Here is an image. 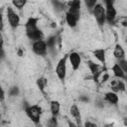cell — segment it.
I'll return each instance as SVG.
<instances>
[{"label": "cell", "instance_id": "1", "mask_svg": "<svg viewBox=\"0 0 127 127\" xmlns=\"http://www.w3.org/2000/svg\"><path fill=\"white\" fill-rule=\"evenodd\" d=\"M38 19L37 18H29L25 27H26V34L31 40H37L40 41L43 39L44 35L41 30L37 28Z\"/></svg>", "mask_w": 127, "mask_h": 127}, {"label": "cell", "instance_id": "2", "mask_svg": "<svg viewBox=\"0 0 127 127\" xmlns=\"http://www.w3.org/2000/svg\"><path fill=\"white\" fill-rule=\"evenodd\" d=\"M25 111L27 113V115L29 116L30 119H32V121L36 124L39 123L40 121V117L42 114V108L38 105H32V106H27L25 108Z\"/></svg>", "mask_w": 127, "mask_h": 127}, {"label": "cell", "instance_id": "3", "mask_svg": "<svg viewBox=\"0 0 127 127\" xmlns=\"http://www.w3.org/2000/svg\"><path fill=\"white\" fill-rule=\"evenodd\" d=\"M66 59L67 56H64V58H62L60 60V62L57 64L56 67V73L58 75V77L64 82V78H65V73H66V66H65V63H66Z\"/></svg>", "mask_w": 127, "mask_h": 127}, {"label": "cell", "instance_id": "4", "mask_svg": "<svg viewBox=\"0 0 127 127\" xmlns=\"http://www.w3.org/2000/svg\"><path fill=\"white\" fill-rule=\"evenodd\" d=\"M93 14L95 16V19L99 25H103L106 20V13L104 8L100 4H96L93 8Z\"/></svg>", "mask_w": 127, "mask_h": 127}, {"label": "cell", "instance_id": "5", "mask_svg": "<svg viewBox=\"0 0 127 127\" xmlns=\"http://www.w3.org/2000/svg\"><path fill=\"white\" fill-rule=\"evenodd\" d=\"M87 65H88V67H89V69L91 71V74H92V77H93L94 81H98V78H99L100 74L103 71V67L100 66L99 64L91 62V61L87 62Z\"/></svg>", "mask_w": 127, "mask_h": 127}, {"label": "cell", "instance_id": "6", "mask_svg": "<svg viewBox=\"0 0 127 127\" xmlns=\"http://www.w3.org/2000/svg\"><path fill=\"white\" fill-rule=\"evenodd\" d=\"M7 19H8V22H9L10 26H11L13 29H15V28L18 27L19 22H20V18H19V16L13 11V9L10 8V7L7 8Z\"/></svg>", "mask_w": 127, "mask_h": 127}, {"label": "cell", "instance_id": "7", "mask_svg": "<svg viewBox=\"0 0 127 127\" xmlns=\"http://www.w3.org/2000/svg\"><path fill=\"white\" fill-rule=\"evenodd\" d=\"M47 43L45 41H36L34 44H33V51L34 53H36L37 55H40V56H45L46 53H47Z\"/></svg>", "mask_w": 127, "mask_h": 127}, {"label": "cell", "instance_id": "8", "mask_svg": "<svg viewBox=\"0 0 127 127\" xmlns=\"http://www.w3.org/2000/svg\"><path fill=\"white\" fill-rule=\"evenodd\" d=\"M68 5H69L68 12L78 19L79 18V9H80V0H71L68 3Z\"/></svg>", "mask_w": 127, "mask_h": 127}, {"label": "cell", "instance_id": "9", "mask_svg": "<svg viewBox=\"0 0 127 127\" xmlns=\"http://www.w3.org/2000/svg\"><path fill=\"white\" fill-rule=\"evenodd\" d=\"M68 59H69V62H70V64H71L72 68L74 70H76L79 67V64H80V62H81L80 56L77 53L73 52V53H70L68 55Z\"/></svg>", "mask_w": 127, "mask_h": 127}, {"label": "cell", "instance_id": "10", "mask_svg": "<svg viewBox=\"0 0 127 127\" xmlns=\"http://www.w3.org/2000/svg\"><path fill=\"white\" fill-rule=\"evenodd\" d=\"M106 20L111 24L114 22L115 16H116V10L113 7V4L111 5H106Z\"/></svg>", "mask_w": 127, "mask_h": 127}, {"label": "cell", "instance_id": "11", "mask_svg": "<svg viewBox=\"0 0 127 127\" xmlns=\"http://www.w3.org/2000/svg\"><path fill=\"white\" fill-rule=\"evenodd\" d=\"M104 98H105L106 101H108L111 104H117V102H118V96L114 92H107V93H105Z\"/></svg>", "mask_w": 127, "mask_h": 127}, {"label": "cell", "instance_id": "12", "mask_svg": "<svg viewBox=\"0 0 127 127\" xmlns=\"http://www.w3.org/2000/svg\"><path fill=\"white\" fill-rule=\"evenodd\" d=\"M111 87L114 91H123L125 89V85L121 80H113L111 82Z\"/></svg>", "mask_w": 127, "mask_h": 127}, {"label": "cell", "instance_id": "13", "mask_svg": "<svg viewBox=\"0 0 127 127\" xmlns=\"http://www.w3.org/2000/svg\"><path fill=\"white\" fill-rule=\"evenodd\" d=\"M113 55H114V57L116 58V59H119V60H122L123 58H124V56H125V53H124V50H123V48L120 46V45H116L115 46V49H114V53H113Z\"/></svg>", "mask_w": 127, "mask_h": 127}, {"label": "cell", "instance_id": "14", "mask_svg": "<svg viewBox=\"0 0 127 127\" xmlns=\"http://www.w3.org/2000/svg\"><path fill=\"white\" fill-rule=\"evenodd\" d=\"M93 56L99 61L101 62L102 64L105 63V52L103 49H98V50H95L93 52Z\"/></svg>", "mask_w": 127, "mask_h": 127}, {"label": "cell", "instance_id": "15", "mask_svg": "<svg viewBox=\"0 0 127 127\" xmlns=\"http://www.w3.org/2000/svg\"><path fill=\"white\" fill-rule=\"evenodd\" d=\"M65 20H66V23L70 26V27H75L76 25V22H77V18L74 17L72 14H70L69 12L66 13V16H65Z\"/></svg>", "mask_w": 127, "mask_h": 127}, {"label": "cell", "instance_id": "16", "mask_svg": "<svg viewBox=\"0 0 127 127\" xmlns=\"http://www.w3.org/2000/svg\"><path fill=\"white\" fill-rule=\"evenodd\" d=\"M70 114L75 118V120L79 124L80 123V112H79V109L77 108L76 105H72L70 107Z\"/></svg>", "mask_w": 127, "mask_h": 127}, {"label": "cell", "instance_id": "17", "mask_svg": "<svg viewBox=\"0 0 127 127\" xmlns=\"http://www.w3.org/2000/svg\"><path fill=\"white\" fill-rule=\"evenodd\" d=\"M112 70H113L115 76H117V77H123L124 76V71L121 68V66L119 65V64H115L112 66Z\"/></svg>", "mask_w": 127, "mask_h": 127}, {"label": "cell", "instance_id": "18", "mask_svg": "<svg viewBox=\"0 0 127 127\" xmlns=\"http://www.w3.org/2000/svg\"><path fill=\"white\" fill-rule=\"evenodd\" d=\"M60 107H61V105H60V103H59L58 101L53 100V101L51 102V111H52V114H53L54 116H57V115L59 114V112H60Z\"/></svg>", "mask_w": 127, "mask_h": 127}, {"label": "cell", "instance_id": "19", "mask_svg": "<svg viewBox=\"0 0 127 127\" xmlns=\"http://www.w3.org/2000/svg\"><path fill=\"white\" fill-rule=\"evenodd\" d=\"M47 83H48V81L45 77H39L37 79V85H38V87L40 88V90L42 92H45V87H46Z\"/></svg>", "mask_w": 127, "mask_h": 127}, {"label": "cell", "instance_id": "20", "mask_svg": "<svg viewBox=\"0 0 127 127\" xmlns=\"http://www.w3.org/2000/svg\"><path fill=\"white\" fill-rule=\"evenodd\" d=\"M46 43H47L48 48H49L50 50H53L54 47H55L56 44H57V36H52V37H50V38L47 40Z\"/></svg>", "mask_w": 127, "mask_h": 127}, {"label": "cell", "instance_id": "21", "mask_svg": "<svg viewBox=\"0 0 127 127\" xmlns=\"http://www.w3.org/2000/svg\"><path fill=\"white\" fill-rule=\"evenodd\" d=\"M53 4L57 11H62L64 9V4L63 2H60L59 0H53Z\"/></svg>", "mask_w": 127, "mask_h": 127}, {"label": "cell", "instance_id": "22", "mask_svg": "<svg viewBox=\"0 0 127 127\" xmlns=\"http://www.w3.org/2000/svg\"><path fill=\"white\" fill-rule=\"evenodd\" d=\"M12 2H13V5H14L16 8H18V9H22V8L25 6L27 0H13Z\"/></svg>", "mask_w": 127, "mask_h": 127}, {"label": "cell", "instance_id": "23", "mask_svg": "<svg viewBox=\"0 0 127 127\" xmlns=\"http://www.w3.org/2000/svg\"><path fill=\"white\" fill-rule=\"evenodd\" d=\"M96 1H97V0H84L85 5H86L89 9L94 8V6L96 5Z\"/></svg>", "mask_w": 127, "mask_h": 127}, {"label": "cell", "instance_id": "24", "mask_svg": "<svg viewBox=\"0 0 127 127\" xmlns=\"http://www.w3.org/2000/svg\"><path fill=\"white\" fill-rule=\"evenodd\" d=\"M119 65L121 66V68L123 69V71L124 72H127V61H124L123 59L122 60H120L119 61Z\"/></svg>", "mask_w": 127, "mask_h": 127}, {"label": "cell", "instance_id": "25", "mask_svg": "<svg viewBox=\"0 0 127 127\" xmlns=\"http://www.w3.org/2000/svg\"><path fill=\"white\" fill-rule=\"evenodd\" d=\"M18 93H19V88H18L17 86H13V87L10 89V91H9V95H10V96L18 95Z\"/></svg>", "mask_w": 127, "mask_h": 127}, {"label": "cell", "instance_id": "26", "mask_svg": "<svg viewBox=\"0 0 127 127\" xmlns=\"http://www.w3.org/2000/svg\"><path fill=\"white\" fill-rule=\"evenodd\" d=\"M55 117H56V116H54V117L51 119V121L49 122V125H52V126H56V125H57V120H56Z\"/></svg>", "mask_w": 127, "mask_h": 127}, {"label": "cell", "instance_id": "27", "mask_svg": "<svg viewBox=\"0 0 127 127\" xmlns=\"http://www.w3.org/2000/svg\"><path fill=\"white\" fill-rule=\"evenodd\" d=\"M79 100L80 101H83V102H87L89 99H88V97H86V96H83V95H81L80 97H79Z\"/></svg>", "mask_w": 127, "mask_h": 127}, {"label": "cell", "instance_id": "28", "mask_svg": "<svg viewBox=\"0 0 127 127\" xmlns=\"http://www.w3.org/2000/svg\"><path fill=\"white\" fill-rule=\"evenodd\" d=\"M84 125H85L86 127H87V126H90V127H96V124H94V123H90V122H86Z\"/></svg>", "mask_w": 127, "mask_h": 127}, {"label": "cell", "instance_id": "29", "mask_svg": "<svg viewBox=\"0 0 127 127\" xmlns=\"http://www.w3.org/2000/svg\"><path fill=\"white\" fill-rule=\"evenodd\" d=\"M121 23H122V25H123V26H125V27H126V26H127V19H126V18H123V19L121 20Z\"/></svg>", "mask_w": 127, "mask_h": 127}, {"label": "cell", "instance_id": "30", "mask_svg": "<svg viewBox=\"0 0 127 127\" xmlns=\"http://www.w3.org/2000/svg\"><path fill=\"white\" fill-rule=\"evenodd\" d=\"M104 2L106 5H111V4H113L114 0H104Z\"/></svg>", "mask_w": 127, "mask_h": 127}, {"label": "cell", "instance_id": "31", "mask_svg": "<svg viewBox=\"0 0 127 127\" xmlns=\"http://www.w3.org/2000/svg\"><path fill=\"white\" fill-rule=\"evenodd\" d=\"M108 77H109V75H108V74H107V73H105V74H104V76H103V77H102V81H106V80H107V78H108Z\"/></svg>", "mask_w": 127, "mask_h": 127}, {"label": "cell", "instance_id": "32", "mask_svg": "<svg viewBox=\"0 0 127 127\" xmlns=\"http://www.w3.org/2000/svg\"><path fill=\"white\" fill-rule=\"evenodd\" d=\"M96 105H97V106H99V107H103V104H102V102H101V101H99V100L97 101Z\"/></svg>", "mask_w": 127, "mask_h": 127}, {"label": "cell", "instance_id": "33", "mask_svg": "<svg viewBox=\"0 0 127 127\" xmlns=\"http://www.w3.org/2000/svg\"><path fill=\"white\" fill-rule=\"evenodd\" d=\"M18 55H19L20 57H22V56H23V51H22L21 49H19V50H18Z\"/></svg>", "mask_w": 127, "mask_h": 127}, {"label": "cell", "instance_id": "34", "mask_svg": "<svg viewBox=\"0 0 127 127\" xmlns=\"http://www.w3.org/2000/svg\"><path fill=\"white\" fill-rule=\"evenodd\" d=\"M124 124H125V125H127V118H125V119H124Z\"/></svg>", "mask_w": 127, "mask_h": 127}, {"label": "cell", "instance_id": "35", "mask_svg": "<svg viewBox=\"0 0 127 127\" xmlns=\"http://www.w3.org/2000/svg\"><path fill=\"white\" fill-rule=\"evenodd\" d=\"M126 43H127V40H126Z\"/></svg>", "mask_w": 127, "mask_h": 127}]
</instances>
